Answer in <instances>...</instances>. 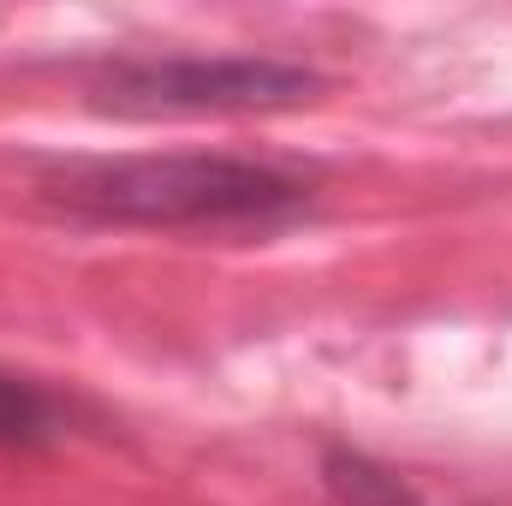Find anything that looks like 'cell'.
<instances>
[{
	"label": "cell",
	"mask_w": 512,
	"mask_h": 506,
	"mask_svg": "<svg viewBox=\"0 0 512 506\" xmlns=\"http://www.w3.org/2000/svg\"><path fill=\"white\" fill-rule=\"evenodd\" d=\"M48 197L126 227H262L298 215L310 203V185L286 167L239 155H120L60 167L48 179Z\"/></svg>",
	"instance_id": "cell-1"
},
{
	"label": "cell",
	"mask_w": 512,
	"mask_h": 506,
	"mask_svg": "<svg viewBox=\"0 0 512 506\" xmlns=\"http://www.w3.org/2000/svg\"><path fill=\"white\" fill-rule=\"evenodd\" d=\"M322 90L316 72L256 54H161L120 60L96 78V108L155 120V114H274Z\"/></svg>",
	"instance_id": "cell-2"
},
{
	"label": "cell",
	"mask_w": 512,
	"mask_h": 506,
	"mask_svg": "<svg viewBox=\"0 0 512 506\" xmlns=\"http://www.w3.org/2000/svg\"><path fill=\"white\" fill-rule=\"evenodd\" d=\"M66 429V405L24 376H0V447H48Z\"/></svg>",
	"instance_id": "cell-3"
},
{
	"label": "cell",
	"mask_w": 512,
	"mask_h": 506,
	"mask_svg": "<svg viewBox=\"0 0 512 506\" xmlns=\"http://www.w3.org/2000/svg\"><path fill=\"white\" fill-rule=\"evenodd\" d=\"M328 489L340 495V506H429L399 471H387L364 453H328Z\"/></svg>",
	"instance_id": "cell-4"
}]
</instances>
